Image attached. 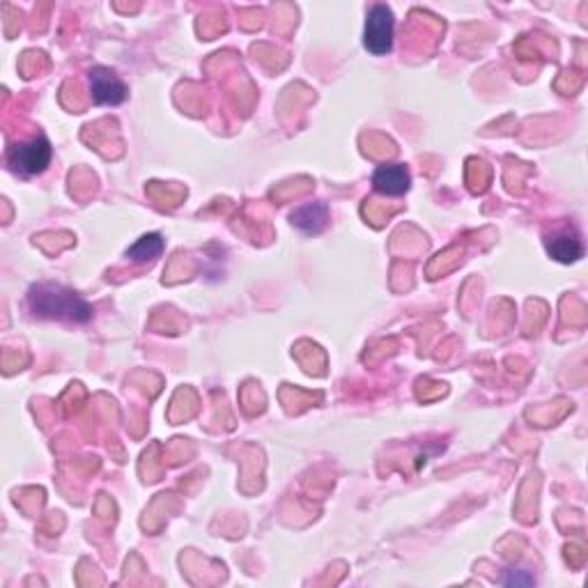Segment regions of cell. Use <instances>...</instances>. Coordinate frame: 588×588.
I'll list each match as a JSON object with an SVG mask.
<instances>
[{"label": "cell", "instance_id": "6da1fadb", "mask_svg": "<svg viewBox=\"0 0 588 588\" xmlns=\"http://www.w3.org/2000/svg\"><path fill=\"white\" fill-rule=\"evenodd\" d=\"M30 311L37 317L49 320H69V322H90L93 320V306L76 292L65 290L63 285L54 283H39L30 287L28 294Z\"/></svg>", "mask_w": 588, "mask_h": 588}, {"label": "cell", "instance_id": "7a4b0ae2", "mask_svg": "<svg viewBox=\"0 0 588 588\" xmlns=\"http://www.w3.org/2000/svg\"><path fill=\"white\" fill-rule=\"evenodd\" d=\"M51 143L45 136H35L30 141L16 143L7 150V164H10L12 173L21 177H33L45 173L51 164Z\"/></svg>", "mask_w": 588, "mask_h": 588}, {"label": "cell", "instance_id": "3957f363", "mask_svg": "<svg viewBox=\"0 0 588 588\" xmlns=\"http://www.w3.org/2000/svg\"><path fill=\"white\" fill-rule=\"evenodd\" d=\"M394 12L386 5L370 7L368 19H365L364 45L370 54L386 55L394 49Z\"/></svg>", "mask_w": 588, "mask_h": 588}, {"label": "cell", "instance_id": "277c9868", "mask_svg": "<svg viewBox=\"0 0 588 588\" xmlns=\"http://www.w3.org/2000/svg\"><path fill=\"white\" fill-rule=\"evenodd\" d=\"M90 93H93L95 104H99V106H120L127 99L129 90L111 69L95 67L90 72Z\"/></svg>", "mask_w": 588, "mask_h": 588}, {"label": "cell", "instance_id": "5b68a950", "mask_svg": "<svg viewBox=\"0 0 588 588\" xmlns=\"http://www.w3.org/2000/svg\"><path fill=\"white\" fill-rule=\"evenodd\" d=\"M373 186L377 194L384 195H404L412 186V175L403 164L380 165L373 175Z\"/></svg>", "mask_w": 588, "mask_h": 588}, {"label": "cell", "instance_id": "8992f818", "mask_svg": "<svg viewBox=\"0 0 588 588\" xmlns=\"http://www.w3.org/2000/svg\"><path fill=\"white\" fill-rule=\"evenodd\" d=\"M544 246H547V254H550L552 258L565 264L577 263L583 255L582 239H579V234L574 233V230H559V233H554L552 237H547Z\"/></svg>", "mask_w": 588, "mask_h": 588}, {"label": "cell", "instance_id": "52a82bcc", "mask_svg": "<svg viewBox=\"0 0 588 588\" xmlns=\"http://www.w3.org/2000/svg\"><path fill=\"white\" fill-rule=\"evenodd\" d=\"M292 225L302 230L304 234H320L329 221V209L324 203H311L294 209L290 216Z\"/></svg>", "mask_w": 588, "mask_h": 588}, {"label": "cell", "instance_id": "ba28073f", "mask_svg": "<svg viewBox=\"0 0 588 588\" xmlns=\"http://www.w3.org/2000/svg\"><path fill=\"white\" fill-rule=\"evenodd\" d=\"M164 254V237L156 233L143 234L132 248H127V258L134 263H154Z\"/></svg>", "mask_w": 588, "mask_h": 588}, {"label": "cell", "instance_id": "9c48e42d", "mask_svg": "<svg viewBox=\"0 0 588 588\" xmlns=\"http://www.w3.org/2000/svg\"><path fill=\"white\" fill-rule=\"evenodd\" d=\"M503 583L506 586H533L535 579L526 570H508V574L503 577Z\"/></svg>", "mask_w": 588, "mask_h": 588}]
</instances>
